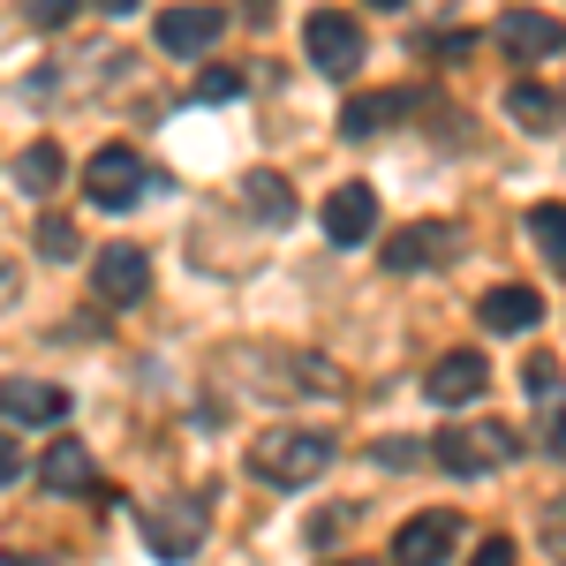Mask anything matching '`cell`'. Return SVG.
Returning a JSON list of instances; mask_svg holds the SVG:
<instances>
[{
	"instance_id": "d4e9b609",
	"label": "cell",
	"mask_w": 566,
	"mask_h": 566,
	"mask_svg": "<svg viewBox=\"0 0 566 566\" xmlns=\"http://www.w3.org/2000/svg\"><path fill=\"white\" fill-rule=\"evenodd\" d=\"M378 469H416V438H378Z\"/></svg>"
},
{
	"instance_id": "8992f818",
	"label": "cell",
	"mask_w": 566,
	"mask_h": 566,
	"mask_svg": "<svg viewBox=\"0 0 566 566\" xmlns=\"http://www.w3.org/2000/svg\"><path fill=\"white\" fill-rule=\"evenodd\" d=\"M303 45H310V61H317L325 76H355V69H363V23L340 15V8H317L303 23Z\"/></svg>"
},
{
	"instance_id": "ac0fdd59",
	"label": "cell",
	"mask_w": 566,
	"mask_h": 566,
	"mask_svg": "<svg viewBox=\"0 0 566 566\" xmlns=\"http://www.w3.org/2000/svg\"><path fill=\"white\" fill-rule=\"evenodd\" d=\"M506 114H514V122H528V129H552V122H559V91H544V84H506Z\"/></svg>"
},
{
	"instance_id": "7c38bea8",
	"label": "cell",
	"mask_w": 566,
	"mask_h": 566,
	"mask_svg": "<svg viewBox=\"0 0 566 566\" xmlns=\"http://www.w3.org/2000/svg\"><path fill=\"white\" fill-rule=\"evenodd\" d=\"M0 408H8L15 431H23V423H61V416H69V392L39 386V378H8V386H0Z\"/></svg>"
},
{
	"instance_id": "603a6c76",
	"label": "cell",
	"mask_w": 566,
	"mask_h": 566,
	"mask_svg": "<svg viewBox=\"0 0 566 566\" xmlns=\"http://www.w3.org/2000/svg\"><path fill=\"white\" fill-rule=\"evenodd\" d=\"M39 250L45 258H76V227L69 219H39Z\"/></svg>"
},
{
	"instance_id": "5bb4252c",
	"label": "cell",
	"mask_w": 566,
	"mask_h": 566,
	"mask_svg": "<svg viewBox=\"0 0 566 566\" xmlns=\"http://www.w3.org/2000/svg\"><path fill=\"white\" fill-rule=\"evenodd\" d=\"M476 317L491 325V333H528V325L544 317V295H536V287H491V295L476 303Z\"/></svg>"
},
{
	"instance_id": "d6a6232c",
	"label": "cell",
	"mask_w": 566,
	"mask_h": 566,
	"mask_svg": "<svg viewBox=\"0 0 566 566\" xmlns=\"http://www.w3.org/2000/svg\"><path fill=\"white\" fill-rule=\"evenodd\" d=\"M0 566H31V559H0Z\"/></svg>"
},
{
	"instance_id": "d6986e66",
	"label": "cell",
	"mask_w": 566,
	"mask_h": 566,
	"mask_svg": "<svg viewBox=\"0 0 566 566\" xmlns=\"http://www.w3.org/2000/svg\"><path fill=\"white\" fill-rule=\"evenodd\" d=\"M53 181H61V151H53V144H31V151L15 159V189H23V197H45Z\"/></svg>"
},
{
	"instance_id": "7a4b0ae2",
	"label": "cell",
	"mask_w": 566,
	"mask_h": 566,
	"mask_svg": "<svg viewBox=\"0 0 566 566\" xmlns=\"http://www.w3.org/2000/svg\"><path fill=\"white\" fill-rule=\"evenodd\" d=\"M514 446H522V438L506 431V423H453V431L438 438V469H453V476H491V469L514 461Z\"/></svg>"
},
{
	"instance_id": "9c48e42d",
	"label": "cell",
	"mask_w": 566,
	"mask_h": 566,
	"mask_svg": "<svg viewBox=\"0 0 566 566\" xmlns=\"http://www.w3.org/2000/svg\"><path fill=\"white\" fill-rule=\"evenodd\" d=\"M370 227H378V197H370L363 181H340V189L325 197V242H333V250H355V242H370Z\"/></svg>"
},
{
	"instance_id": "f1b7e54d",
	"label": "cell",
	"mask_w": 566,
	"mask_h": 566,
	"mask_svg": "<svg viewBox=\"0 0 566 566\" xmlns=\"http://www.w3.org/2000/svg\"><path fill=\"white\" fill-rule=\"evenodd\" d=\"M242 8H250V23H272V8H280V0H242Z\"/></svg>"
},
{
	"instance_id": "9a60e30c",
	"label": "cell",
	"mask_w": 566,
	"mask_h": 566,
	"mask_svg": "<svg viewBox=\"0 0 566 566\" xmlns=\"http://www.w3.org/2000/svg\"><path fill=\"white\" fill-rule=\"evenodd\" d=\"M39 483H45V491H61V499H76V491H91V446H76V438L45 446Z\"/></svg>"
},
{
	"instance_id": "8fae6325",
	"label": "cell",
	"mask_w": 566,
	"mask_h": 566,
	"mask_svg": "<svg viewBox=\"0 0 566 566\" xmlns=\"http://www.w3.org/2000/svg\"><path fill=\"white\" fill-rule=\"evenodd\" d=\"M499 45H506L514 61H552V53H566V23L559 15H536V8H514V15L499 23Z\"/></svg>"
},
{
	"instance_id": "4fadbf2b",
	"label": "cell",
	"mask_w": 566,
	"mask_h": 566,
	"mask_svg": "<svg viewBox=\"0 0 566 566\" xmlns=\"http://www.w3.org/2000/svg\"><path fill=\"white\" fill-rule=\"evenodd\" d=\"M483 378H491V370H483V355L476 348H453V355H438L431 363V400H446V408H461V400H476L483 392Z\"/></svg>"
},
{
	"instance_id": "5b68a950",
	"label": "cell",
	"mask_w": 566,
	"mask_h": 566,
	"mask_svg": "<svg viewBox=\"0 0 566 566\" xmlns=\"http://www.w3.org/2000/svg\"><path fill=\"white\" fill-rule=\"evenodd\" d=\"M453 258H461V227H446V219L392 227V242H386V272H438Z\"/></svg>"
},
{
	"instance_id": "3957f363",
	"label": "cell",
	"mask_w": 566,
	"mask_h": 566,
	"mask_svg": "<svg viewBox=\"0 0 566 566\" xmlns=\"http://www.w3.org/2000/svg\"><path fill=\"white\" fill-rule=\"evenodd\" d=\"M144 159H136L129 144H106V151H91V167H84V197L98 205V212H129L136 197H144Z\"/></svg>"
},
{
	"instance_id": "ffe728a7",
	"label": "cell",
	"mask_w": 566,
	"mask_h": 566,
	"mask_svg": "<svg viewBox=\"0 0 566 566\" xmlns=\"http://www.w3.org/2000/svg\"><path fill=\"white\" fill-rule=\"evenodd\" d=\"M528 234H536V250L566 272V205H536V212H528Z\"/></svg>"
},
{
	"instance_id": "f546056e",
	"label": "cell",
	"mask_w": 566,
	"mask_h": 566,
	"mask_svg": "<svg viewBox=\"0 0 566 566\" xmlns=\"http://www.w3.org/2000/svg\"><path fill=\"white\" fill-rule=\"evenodd\" d=\"M98 8H106V15H129V8H136V0H98Z\"/></svg>"
},
{
	"instance_id": "30bf717a",
	"label": "cell",
	"mask_w": 566,
	"mask_h": 566,
	"mask_svg": "<svg viewBox=\"0 0 566 566\" xmlns=\"http://www.w3.org/2000/svg\"><path fill=\"white\" fill-rule=\"evenodd\" d=\"M219 31H227V15L205 8V0H181V8L159 15V45H167V53H212Z\"/></svg>"
},
{
	"instance_id": "e0dca14e",
	"label": "cell",
	"mask_w": 566,
	"mask_h": 566,
	"mask_svg": "<svg viewBox=\"0 0 566 566\" xmlns=\"http://www.w3.org/2000/svg\"><path fill=\"white\" fill-rule=\"evenodd\" d=\"M400 114H408V98H400V91H378V98H355L348 114H340V129L363 144L370 129H386V122H400Z\"/></svg>"
},
{
	"instance_id": "7402d4cb",
	"label": "cell",
	"mask_w": 566,
	"mask_h": 566,
	"mask_svg": "<svg viewBox=\"0 0 566 566\" xmlns=\"http://www.w3.org/2000/svg\"><path fill=\"white\" fill-rule=\"evenodd\" d=\"M15 8H23V23H31V31H61V23L76 15V0H15Z\"/></svg>"
},
{
	"instance_id": "4dcf8cb0",
	"label": "cell",
	"mask_w": 566,
	"mask_h": 566,
	"mask_svg": "<svg viewBox=\"0 0 566 566\" xmlns=\"http://www.w3.org/2000/svg\"><path fill=\"white\" fill-rule=\"evenodd\" d=\"M333 566H378V559H333Z\"/></svg>"
},
{
	"instance_id": "52a82bcc",
	"label": "cell",
	"mask_w": 566,
	"mask_h": 566,
	"mask_svg": "<svg viewBox=\"0 0 566 566\" xmlns=\"http://www.w3.org/2000/svg\"><path fill=\"white\" fill-rule=\"evenodd\" d=\"M91 287H98L114 310L144 303V295H151V258H144L136 242H106V250L91 258Z\"/></svg>"
},
{
	"instance_id": "1f68e13d",
	"label": "cell",
	"mask_w": 566,
	"mask_h": 566,
	"mask_svg": "<svg viewBox=\"0 0 566 566\" xmlns=\"http://www.w3.org/2000/svg\"><path fill=\"white\" fill-rule=\"evenodd\" d=\"M370 8H400V0H370Z\"/></svg>"
},
{
	"instance_id": "4316f807",
	"label": "cell",
	"mask_w": 566,
	"mask_h": 566,
	"mask_svg": "<svg viewBox=\"0 0 566 566\" xmlns=\"http://www.w3.org/2000/svg\"><path fill=\"white\" fill-rule=\"evenodd\" d=\"M544 544L566 559V506H552V514H544Z\"/></svg>"
},
{
	"instance_id": "83f0119b",
	"label": "cell",
	"mask_w": 566,
	"mask_h": 566,
	"mask_svg": "<svg viewBox=\"0 0 566 566\" xmlns=\"http://www.w3.org/2000/svg\"><path fill=\"white\" fill-rule=\"evenodd\" d=\"M552 453H559V461H566V400H559V408H552Z\"/></svg>"
},
{
	"instance_id": "277c9868",
	"label": "cell",
	"mask_w": 566,
	"mask_h": 566,
	"mask_svg": "<svg viewBox=\"0 0 566 566\" xmlns=\"http://www.w3.org/2000/svg\"><path fill=\"white\" fill-rule=\"evenodd\" d=\"M144 544H151V559L181 566L205 544V506H197V499H159V506H144Z\"/></svg>"
},
{
	"instance_id": "2e32d148",
	"label": "cell",
	"mask_w": 566,
	"mask_h": 566,
	"mask_svg": "<svg viewBox=\"0 0 566 566\" xmlns=\"http://www.w3.org/2000/svg\"><path fill=\"white\" fill-rule=\"evenodd\" d=\"M242 205H250V219H264V227H287L295 219V189H287V175H250L242 181Z\"/></svg>"
},
{
	"instance_id": "484cf974",
	"label": "cell",
	"mask_w": 566,
	"mask_h": 566,
	"mask_svg": "<svg viewBox=\"0 0 566 566\" xmlns=\"http://www.w3.org/2000/svg\"><path fill=\"white\" fill-rule=\"evenodd\" d=\"M469 566H514V536H483Z\"/></svg>"
},
{
	"instance_id": "44dd1931",
	"label": "cell",
	"mask_w": 566,
	"mask_h": 566,
	"mask_svg": "<svg viewBox=\"0 0 566 566\" xmlns=\"http://www.w3.org/2000/svg\"><path fill=\"white\" fill-rule=\"evenodd\" d=\"M189 98H197V106H227V98H242V76H234V69H205V76L189 84Z\"/></svg>"
},
{
	"instance_id": "ba28073f",
	"label": "cell",
	"mask_w": 566,
	"mask_h": 566,
	"mask_svg": "<svg viewBox=\"0 0 566 566\" xmlns=\"http://www.w3.org/2000/svg\"><path fill=\"white\" fill-rule=\"evenodd\" d=\"M453 536H461V514H453V506H431V514L400 522V536H392V566H446L453 559Z\"/></svg>"
},
{
	"instance_id": "6da1fadb",
	"label": "cell",
	"mask_w": 566,
	"mask_h": 566,
	"mask_svg": "<svg viewBox=\"0 0 566 566\" xmlns=\"http://www.w3.org/2000/svg\"><path fill=\"white\" fill-rule=\"evenodd\" d=\"M250 469H258L272 491H303V483H317L333 469V438L325 431H264L258 446H250Z\"/></svg>"
},
{
	"instance_id": "cb8c5ba5",
	"label": "cell",
	"mask_w": 566,
	"mask_h": 566,
	"mask_svg": "<svg viewBox=\"0 0 566 566\" xmlns=\"http://www.w3.org/2000/svg\"><path fill=\"white\" fill-rule=\"evenodd\" d=\"M559 392V363L552 355H528V400H552Z\"/></svg>"
}]
</instances>
